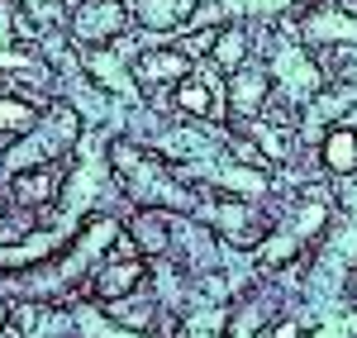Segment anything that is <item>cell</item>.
Segmentation results:
<instances>
[{
  "instance_id": "obj_1",
  "label": "cell",
  "mask_w": 357,
  "mask_h": 338,
  "mask_svg": "<svg viewBox=\"0 0 357 338\" xmlns=\"http://www.w3.org/2000/svg\"><path fill=\"white\" fill-rule=\"evenodd\" d=\"M119 29H124V5H119V0H91V5H82L72 33H77L82 43H110Z\"/></svg>"
},
{
  "instance_id": "obj_2",
  "label": "cell",
  "mask_w": 357,
  "mask_h": 338,
  "mask_svg": "<svg viewBox=\"0 0 357 338\" xmlns=\"http://www.w3.org/2000/svg\"><path fill=\"white\" fill-rule=\"evenodd\" d=\"M276 82L286 86V95L301 105V100H305V95H310L319 82H324V77H319V72H314V67L301 57V48H296V43H281V53H276Z\"/></svg>"
},
{
  "instance_id": "obj_3",
  "label": "cell",
  "mask_w": 357,
  "mask_h": 338,
  "mask_svg": "<svg viewBox=\"0 0 357 338\" xmlns=\"http://www.w3.org/2000/svg\"><path fill=\"white\" fill-rule=\"evenodd\" d=\"M191 176H210L215 186H224V191H238V196H267V176H262V171L224 167V162H210V158H200V162L191 167Z\"/></svg>"
},
{
  "instance_id": "obj_4",
  "label": "cell",
  "mask_w": 357,
  "mask_h": 338,
  "mask_svg": "<svg viewBox=\"0 0 357 338\" xmlns=\"http://www.w3.org/2000/svg\"><path fill=\"white\" fill-rule=\"evenodd\" d=\"M305 38L310 43H357V20L343 10H314L305 20Z\"/></svg>"
},
{
  "instance_id": "obj_5",
  "label": "cell",
  "mask_w": 357,
  "mask_h": 338,
  "mask_svg": "<svg viewBox=\"0 0 357 338\" xmlns=\"http://www.w3.org/2000/svg\"><path fill=\"white\" fill-rule=\"evenodd\" d=\"M191 62L181 53H143L138 57V82H186Z\"/></svg>"
},
{
  "instance_id": "obj_6",
  "label": "cell",
  "mask_w": 357,
  "mask_h": 338,
  "mask_svg": "<svg viewBox=\"0 0 357 338\" xmlns=\"http://www.w3.org/2000/svg\"><path fill=\"white\" fill-rule=\"evenodd\" d=\"M176 105L200 119H220V91H215V82H186L176 91Z\"/></svg>"
},
{
  "instance_id": "obj_7",
  "label": "cell",
  "mask_w": 357,
  "mask_h": 338,
  "mask_svg": "<svg viewBox=\"0 0 357 338\" xmlns=\"http://www.w3.org/2000/svg\"><path fill=\"white\" fill-rule=\"evenodd\" d=\"M319 158H324L329 171H353L357 167V134L353 129H333L324 139V148H319Z\"/></svg>"
},
{
  "instance_id": "obj_8",
  "label": "cell",
  "mask_w": 357,
  "mask_h": 338,
  "mask_svg": "<svg viewBox=\"0 0 357 338\" xmlns=\"http://www.w3.org/2000/svg\"><path fill=\"white\" fill-rule=\"evenodd\" d=\"M262 100H267V77H262V72H238V77H234V110L257 114Z\"/></svg>"
},
{
  "instance_id": "obj_9",
  "label": "cell",
  "mask_w": 357,
  "mask_h": 338,
  "mask_svg": "<svg viewBox=\"0 0 357 338\" xmlns=\"http://www.w3.org/2000/svg\"><path fill=\"white\" fill-rule=\"evenodd\" d=\"M62 243V229L57 233H38V238H29L24 248H0V267H24V262H38V257H48Z\"/></svg>"
},
{
  "instance_id": "obj_10",
  "label": "cell",
  "mask_w": 357,
  "mask_h": 338,
  "mask_svg": "<svg viewBox=\"0 0 357 338\" xmlns=\"http://www.w3.org/2000/svg\"><path fill=\"white\" fill-rule=\"evenodd\" d=\"M57 181L48 171H33V176H20L15 181V200H24V205H43V200H53Z\"/></svg>"
},
{
  "instance_id": "obj_11",
  "label": "cell",
  "mask_w": 357,
  "mask_h": 338,
  "mask_svg": "<svg viewBox=\"0 0 357 338\" xmlns=\"http://www.w3.org/2000/svg\"><path fill=\"white\" fill-rule=\"evenodd\" d=\"M38 119V110L20 100V95H0V129H29Z\"/></svg>"
},
{
  "instance_id": "obj_12",
  "label": "cell",
  "mask_w": 357,
  "mask_h": 338,
  "mask_svg": "<svg viewBox=\"0 0 357 338\" xmlns=\"http://www.w3.org/2000/svg\"><path fill=\"white\" fill-rule=\"evenodd\" d=\"M91 72H96L105 86L124 91V95H134V77H124V72H119V62H114L110 53H96V57H91Z\"/></svg>"
},
{
  "instance_id": "obj_13",
  "label": "cell",
  "mask_w": 357,
  "mask_h": 338,
  "mask_svg": "<svg viewBox=\"0 0 357 338\" xmlns=\"http://www.w3.org/2000/svg\"><path fill=\"white\" fill-rule=\"evenodd\" d=\"M243 53H248V33L243 29H229L220 43H215V62H220V67H238Z\"/></svg>"
},
{
  "instance_id": "obj_14",
  "label": "cell",
  "mask_w": 357,
  "mask_h": 338,
  "mask_svg": "<svg viewBox=\"0 0 357 338\" xmlns=\"http://www.w3.org/2000/svg\"><path fill=\"white\" fill-rule=\"evenodd\" d=\"M129 282H138V262H129V267H114L110 277H100V286H96V291H100L105 300H114V295H124V286H129Z\"/></svg>"
},
{
  "instance_id": "obj_15",
  "label": "cell",
  "mask_w": 357,
  "mask_h": 338,
  "mask_svg": "<svg viewBox=\"0 0 357 338\" xmlns=\"http://www.w3.org/2000/svg\"><path fill=\"white\" fill-rule=\"evenodd\" d=\"M243 220H248V215H243V210H238V205H224L220 215H215V224H220L224 233H234V238H238V243H243L248 233H252V229H243Z\"/></svg>"
},
{
  "instance_id": "obj_16",
  "label": "cell",
  "mask_w": 357,
  "mask_h": 338,
  "mask_svg": "<svg viewBox=\"0 0 357 338\" xmlns=\"http://www.w3.org/2000/svg\"><path fill=\"white\" fill-rule=\"evenodd\" d=\"M248 134H257V139H262V148H267V153H272V158H286V143L276 139L272 129H262V124H257V119H252V124H248Z\"/></svg>"
},
{
  "instance_id": "obj_17",
  "label": "cell",
  "mask_w": 357,
  "mask_h": 338,
  "mask_svg": "<svg viewBox=\"0 0 357 338\" xmlns=\"http://www.w3.org/2000/svg\"><path fill=\"white\" fill-rule=\"evenodd\" d=\"M24 5H29V15H33L38 24H53L57 15H62V10H57V0H24Z\"/></svg>"
},
{
  "instance_id": "obj_18",
  "label": "cell",
  "mask_w": 357,
  "mask_h": 338,
  "mask_svg": "<svg viewBox=\"0 0 357 338\" xmlns=\"http://www.w3.org/2000/svg\"><path fill=\"white\" fill-rule=\"evenodd\" d=\"M291 0H243L248 15H276V10H286Z\"/></svg>"
},
{
  "instance_id": "obj_19",
  "label": "cell",
  "mask_w": 357,
  "mask_h": 338,
  "mask_svg": "<svg viewBox=\"0 0 357 338\" xmlns=\"http://www.w3.org/2000/svg\"><path fill=\"white\" fill-rule=\"evenodd\" d=\"M82 319L91 324V329H96V338H143V334H124V329H110L105 319H91V314H82Z\"/></svg>"
},
{
  "instance_id": "obj_20",
  "label": "cell",
  "mask_w": 357,
  "mask_h": 338,
  "mask_svg": "<svg viewBox=\"0 0 357 338\" xmlns=\"http://www.w3.org/2000/svg\"><path fill=\"white\" fill-rule=\"evenodd\" d=\"M348 329H353V324H343V319H329V324L319 329V338H348Z\"/></svg>"
},
{
  "instance_id": "obj_21",
  "label": "cell",
  "mask_w": 357,
  "mask_h": 338,
  "mask_svg": "<svg viewBox=\"0 0 357 338\" xmlns=\"http://www.w3.org/2000/svg\"><path fill=\"white\" fill-rule=\"evenodd\" d=\"M248 334H252V319H248V314H243V319L234 324V334H229V338H248Z\"/></svg>"
},
{
  "instance_id": "obj_22",
  "label": "cell",
  "mask_w": 357,
  "mask_h": 338,
  "mask_svg": "<svg viewBox=\"0 0 357 338\" xmlns=\"http://www.w3.org/2000/svg\"><path fill=\"white\" fill-rule=\"evenodd\" d=\"M296 334H301L296 324H276V329H272V338H296Z\"/></svg>"
},
{
  "instance_id": "obj_23",
  "label": "cell",
  "mask_w": 357,
  "mask_h": 338,
  "mask_svg": "<svg viewBox=\"0 0 357 338\" xmlns=\"http://www.w3.org/2000/svg\"><path fill=\"white\" fill-rule=\"evenodd\" d=\"M343 200H348V210H357V186H348V191H343Z\"/></svg>"
},
{
  "instance_id": "obj_24",
  "label": "cell",
  "mask_w": 357,
  "mask_h": 338,
  "mask_svg": "<svg viewBox=\"0 0 357 338\" xmlns=\"http://www.w3.org/2000/svg\"><path fill=\"white\" fill-rule=\"evenodd\" d=\"M0 329H5V305H0Z\"/></svg>"
}]
</instances>
